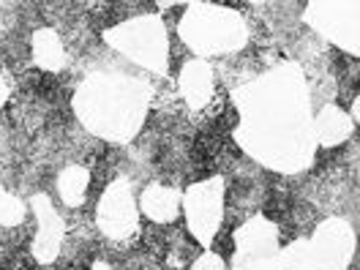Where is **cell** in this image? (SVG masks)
I'll return each mask as SVG.
<instances>
[{
	"mask_svg": "<svg viewBox=\"0 0 360 270\" xmlns=\"http://www.w3.org/2000/svg\"><path fill=\"white\" fill-rule=\"evenodd\" d=\"M90 270H112V268H110L107 262H96V265H93V268H90Z\"/></svg>",
	"mask_w": 360,
	"mask_h": 270,
	"instance_id": "44dd1931",
	"label": "cell"
},
{
	"mask_svg": "<svg viewBox=\"0 0 360 270\" xmlns=\"http://www.w3.org/2000/svg\"><path fill=\"white\" fill-rule=\"evenodd\" d=\"M44 270H77V265H55V268H44Z\"/></svg>",
	"mask_w": 360,
	"mask_h": 270,
	"instance_id": "ffe728a7",
	"label": "cell"
},
{
	"mask_svg": "<svg viewBox=\"0 0 360 270\" xmlns=\"http://www.w3.org/2000/svg\"><path fill=\"white\" fill-rule=\"evenodd\" d=\"M180 93L191 110H202L213 98V74L202 60H191L180 71Z\"/></svg>",
	"mask_w": 360,
	"mask_h": 270,
	"instance_id": "8fae6325",
	"label": "cell"
},
{
	"mask_svg": "<svg viewBox=\"0 0 360 270\" xmlns=\"http://www.w3.org/2000/svg\"><path fill=\"white\" fill-rule=\"evenodd\" d=\"M77 107L96 134L126 142L145 117L148 93L129 77H96L79 90Z\"/></svg>",
	"mask_w": 360,
	"mask_h": 270,
	"instance_id": "7a4b0ae2",
	"label": "cell"
},
{
	"mask_svg": "<svg viewBox=\"0 0 360 270\" xmlns=\"http://www.w3.org/2000/svg\"><path fill=\"white\" fill-rule=\"evenodd\" d=\"M183 41L200 55H224L246 44V22L221 6H191L180 22Z\"/></svg>",
	"mask_w": 360,
	"mask_h": 270,
	"instance_id": "3957f363",
	"label": "cell"
},
{
	"mask_svg": "<svg viewBox=\"0 0 360 270\" xmlns=\"http://www.w3.org/2000/svg\"><path fill=\"white\" fill-rule=\"evenodd\" d=\"M3 96H6V88H3V82H0V101H3Z\"/></svg>",
	"mask_w": 360,
	"mask_h": 270,
	"instance_id": "7402d4cb",
	"label": "cell"
},
{
	"mask_svg": "<svg viewBox=\"0 0 360 270\" xmlns=\"http://www.w3.org/2000/svg\"><path fill=\"white\" fill-rule=\"evenodd\" d=\"M284 270H314V257H311V243L309 240H295L292 246L281 251Z\"/></svg>",
	"mask_w": 360,
	"mask_h": 270,
	"instance_id": "2e32d148",
	"label": "cell"
},
{
	"mask_svg": "<svg viewBox=\"0 0 360 270\" xmlns=\"http://www.w3.org/2000/svg\"><path fill=\"white\" fill-rule=\"evenodd\" d=\"M110 44L150 71L161 74L167 68V36L156 17H139L115 27L110 33Z\"/></svg>",
	"mask_w": 360,
	"mask_h": 270,
	"instance_id": "277c9868",
	"label": "cell"
},
{
	"mask_svg": "<svg viewBox=\"0 0 360 270\" xmlns=\"http://www.w3.org/2000/svg\"><path fill=\"white\" fill-rule=\"evenodd\" d=\"M142 210H145V216L150 221H158V224L175 221L180 213V194L169 186L153 183L142 194Z\"/></svg>",
	"mask_w": 360,
	"mask_h": 270,
	"instance_id": "7c38bea8",
	"label": "cell"
},
{
	"mask_svg": "<svg viewBox=\"0 0 360 270\" xmlns=\"http://www.w3.org/2000/svg\"><path fill=\"white\" fill-rule=\"evenodd\" d=\"M352 134V115L338 107H325L314 117V136L319 145H341Z\"/></svg>",
	"mask_w": 360,
	"mask_h": 270,
	"instance_id": "4fadbf2b",
	"label": "cell"
},
{
	"mask_svg": "<svg viewBox=\"0 0 360 270\" xmlns=\"http://www.w3.org/2000/svg\"><path fill=\"white\" fill-rule=\"evenodd\" d=\"M314 270H347L355 254V232L341 219H330L309 238Z\"/></svg>",
	"mask_w": 360,
	"mask_h": 270,
	"instance_id": "ba28073f",
	"label": "cell"
},
{
	"mask_svg": "<svg viewBox=\"0 0 360 270\" xmlns=\"http://www.w3.org/2000/svg\"><path fill=\"white\" fill-rule=\"evenodd\" d=\"M25 210L22 205L17 202L11 194H6L3 188H0V224L6 226H20V221H22Z\"/></svg>",
	"mask_w": 360,
	"mask_h": 270,
	"instance_id": "e0dca14e",
	"label": "cell"
},
{
	"mask_svg": "<svg viewBox=\"0 0 360 270\" xmlns=\"http://www.w3.org/2000/svg\"><path fill=\"white\" fill-rule=\"evenodd\" d=\"M240 142L251 156L278 172L303 169L316 148L314 117L300 68H273L243 90Z\"/></svg>",
	"mask_w": 360,
	"mask_h": 270,
	"instance_id": "6da1fadb",
	"label": "cell"
},
{
	"mask_svg": "<svg viewBox=\"0 0 360 270\" xmlns=\"http://www.w3.org/2000/svg\"><path fill=\"white\" fill-rule=\"evenodd\" d=\"M88 183H90V175L85 167H79V164L66 167L60 172V178H58V188H60L63 202L68 207H79V205L85 202V197H88Z\"/></svg>",
	"mask_w": 360,
	"mask_h": 270,
	"instance_id": "5bb4252c",
	"label": "cell"
},
{
	"mask_svg": "<svg viewBox=\"0 0 360 270\" xmlns=\"http://www.w3.org/2000/svg\"><path fill=\"white\" fill-rule=\"evenodd\" d=\"M232 270H284L278 232L268 219L257 216L235 232Z\"/></svg>",
	"mask_w": 360,
	"mask_h": 270,
	"instance_id": "5b68a950",
	"label": "cell"
},
{
	"mask_svg": "<svg viewBox=\"0 0 360 270\" xmlns=\"http://www.w3.org/2000/svg\"><path fill=\"white\" fill-rule=\"evenodd\" d=\"M352 117H355V120L360 123V96L355 98V104H352Z\"/></svg>",
	"mask_w": 360,
	"mask_h": 270,
	"instance_id": "d6986e66",
	"label": "cell"
},
{
	"mask_svg": "<svg viewBox=\"0 0 360 270\" xmlns=\"http://www.w3.org/2000/svg\"><path fill=\"white\" fill-rule=\"evenodd\" d=\"M183 210H186V221H188V229L194 232V238L202 246H210L221 226V216H224V183L221 180L194 183L186 191Z\"/></svg>",
	"mask_w": 360,
	"mask_h": 270,
	"instance_id": "52a82bcc",
	"label": "cell"
},
{
	"mask_svg": "<svg viewBox=\"0 0 360 270\" xmlns=\"http://www.w3.org/2000/svg\"><path fill=\"white\" fill-rule=\"evenodd\" d=\"M194 270H224V259H221V254H216V251H202V254L194 259Z\"/></svg>",
	"mask_w": 360,
	"mask_h": 270,
	"instance_id": "ac0fdd59",
	"label": "cell"
},
{
	"mask_svg": "<svg viewBox=\"0 0 360 270\" xmlns=\"http://www.w3.org/2000/svg\"><path fill=\"white\" fill-rule=\"evenodd\" d=\"M96 221L98 229L112 240H126L136 232V205L126 180H115L107 186L98 202Z\"/></svg>",
	"mask_w": 360,
	"mask_h": 270,
	"instance_id": "9c48e42d",
	"label": "cell"
},
{
	"mask_svg": "<svg viewBox=\"0 0 360 270\" xmlns=\"http://www.w3.org/2000/svg\"><path fill=\"white\" fill-rule=\"evenodd\" d=\"M36 216H39V238L33 243V257H36V262L58 259L60 240H63V221L58 219L55 207L49 205L44 194L36 197Z\"/></svg>",
	"mask_w": 360,
	"mask_h": 270,
	"instance_id": "30bf717a",
	"label": "cell"
},
{
	"mask_svg": "<svg viewBox=\"0 0 360 270\" xmlns=\"http://www.w3.org/2000/svg\"><path fill=\"white\" fill-rule=\"evenodd\" d=\"M306 22L344 52L360 55V3H311Z\"/></svg>",
	"mask_w": 360,
	"mask_h": 270,
	"instance_id": "8992f818",
	"label": "cell"
},
{
	"mask_svg": "<svg viewBox=\"0 0 360 270\" xmlns=\"http://www.w3.org/2000/svg\"><path fill=\"white\" fill-rule=\"evenodd\" d=\"M33 52H36V60H39L41 66L60 68V63H63L60 39H58L49 27H39V33L33 36Z\"/></svg>",
	"mask_w": 360,
	"mask_h": 270,
	"instance_id": "9a60e30c",
	"label": "cell"
}]
</instances>
